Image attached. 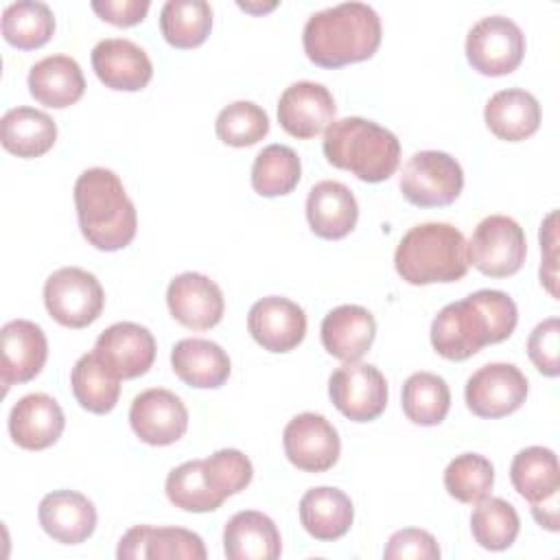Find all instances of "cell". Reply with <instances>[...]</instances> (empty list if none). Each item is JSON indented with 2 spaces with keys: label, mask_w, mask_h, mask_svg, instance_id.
<instances>
[{
  "label": "cell",
  "mask_w": 560,
  "mask_h": 560,
  "mask_svg": "<svg viewBox=\"0 0 560 560\" xmlns=\"http://www.w3.org/2000/svg\"><path fill=\"white\" fill-rule=\"evenodd\" d=\"M556 212H551L545 221V225L540 228V247L547 249V258L540 267V280L547 284L549 293L556 295Z\"/></svg>",
  "instance_id": "cell-45"
},
{
  "label": "cell",
  "mask_w": 560,
  "mask_h": 560,
  "mask_svg": "<svg viewBox=\"0 0 560 560\" xmlns=\"http://www.w3.org/2000/svg\"><path fill=\"white\" fill-rule=\"evenodd\" d=\"M527 354L536 370L545 376L560 374V322L558 317H547L540 322L527 339Z\"/></svg>",
  "instance_id": "cell-42"
},
{
  "label": "cell",
  "mask_w": 560,
  "mask_h": 560,
  "mask_svg": "<svg viewBox=\"0 0 560 560\" xmlns=\"http://www.w3.org/2000/svg\"><path fill=\"white\" fill-rule=\"evenodd\" d=\"M74 208L81 234L101 252L127 247L138 228L133 201L120 177L109 168H88L74 182Z\"/></svg>",
  "instance_id": "cell-3"
},
{
  "label": "cell",
  "mask_w": 560,
  "mask_h": 560,
  "mask_svg": "<svg viewBox=\"0 0 560 560\" xmlns=\"http://www.w3.org/2000/svg\"><path fill=\"white\" fill-rule=\"evenodd\" d=\"M306 219L313 234L319 238L337 241L354 230L359 219V203L346 184L324 179L308 190Z\"/></svg>",
  "instance_id": "cell-23"
},
{
  "label": "cell",
  "mask_w": 560,
  "mask_h": 560,
  "mask_svg": "<svg viewBox=\"0 0 560 560\" xmlns=\"http://www.w3.org/2000/svg\"><path fill=\"white\" fill-rule=\"evenodd\" d=\"M28 92L46 107L63 109L74 105L85 92L81 66L68 55H50L28 70Z\"/></svg>",
  "instance_id": "cell-25"
},
{
  "label": "cell",
  "mask_w": 560,
  "mask_h": 560,
  "mask_svg": "<svg viewBox=\"0 0 560 560\" xmlns=\"http://www.w3.org/2000/svg\"><path fill=\"white\" fill-rule=\"evenodd\" d=\"M287 459L304 472H324L332 468L341 453L337 429L319 413L304 411L291 418L282 431Z\"/></svg>",
  "instance_id": "cell-12"
},
{
  "label": "cell",
  "mask_w": 560,
  "mask_h": 560,
  "mask_svg": "<svg viewBox=\"0 0 560 560\" xmlns=\"http://www.w3.org/2000/svg\"><path fill=\"white\" fill-rule=\"evenodd\" d=\"M352 521V501L339 488H311L300 499V523L315 540H337L346 536Z\"/></svg>",
  "instance_id": "cell-28"
},
{
  "label": "cell",
  "mask_w": 560,
  "mask_h": 560,
  "mask_svg": "<svg viewBox=\"0 0 560 560\" xmlns=\"http://www.w3.org/2000/svg\"><path fill=\"white\" fill-rule=\"evenodd\" d=\"M332 405L352 422L376 420L387 407V381L370 363H346L328 378Z\"/></svg>",
  "instance_id": "cell-10"
},
{
  "label": "cell",
  "mask_w": 560,
  "mask_h": 560,
  "mask_svg": "<svg viewBox=\"0 0 560 560\" xmlns=\"http://www.w3.org/2000/svg\"><path fill=\"white\" fill-rule=\"evenodd\" d=\"M532 514L536 518V523L549 532H558L560 529V521H558V494L549 497L540 503H532Z\"/></svg>",
  "instance_id": "cell-46"
},
{
  "label": "cell",
  "mask_w": 560,
  "mask_h": 560,
  "mask_svg": "<svg viewBox=\"0 0 560 560\" xmlns=\"http://www.w3.org/2000/svg\"><path fill=\"white\" fill-rule=\"evenodd\" d=\"M514 490L532 503H540L560 492L558 457L551 448L527 446L518 451L510 466Z\"/></svg>",
  "instance_id": "cell-30"
},
{
  "label": "cell",
  "mask_w": 560,
  "mask_h": 560,
  "mask_svg": "<svg viewBox=\"0 0 560 560\" xmlns=\"http://www.w3.org/2000/svg\"><path fill=\"white\" fill-rule=\"evenodd\" d=\"M212 28V9L206 0H168L160 11V31L173 48H197Z\"/></svg>",
  "instance_id": "cell-31"
},
{
  "label": "cell",
  "mask_w": 560,
  "mask_h": 560,
  "mask_svg": "<svg viewBox=\"0 0 560 560\" xmlns=\"http://www.w3.org/2000/svg\"><path fill=\"white\" fill-rule=\"evenodd\" d=\"M529 383L512 363L481 365L468 381L464 398L479 418H503L514 413L527 398Z\"/></svg>",
  "instance_id": "cell-11"
},
{
  "label": "cell",
  "mask_w": 560,
  "mask_h": 560,
  "mask_svg": "<svg viewBox=\"0 0 560 560\" xmlns=\"http://www.w3.org/2000/svg\"><path fill=\"white\" fill-rule=\"evenodd\" d=\"M302 177L298 153L287 144L265 147L252 164V188L262 197L289 195Z\"/></svg>",
  "instance_id": "cell-35"
},
{
  "label": "cell",
  "mask_w": 560,
  "mask_h": 560,
  "mask_svg": "<svg viewBox=\"0 0 560 560\" xmlns=\"http://www.w3.org/2000/svg\"><path fill=\"white\" fill-rule=\"evenodd\" d=\"M55 33V15L48 4L37 0L13 2L2 13V35L20 50L44 46Z\"/></svg>",
  "instance_id": "cell-34"
},
{
  "label": "cell",
  "mask_w": 560,
  "mask_h": 560,
  "mask_svg": "<svg viewBox=\"0 0 560 560\" xmlns=\"http://www.w3.org/2000/svg\"><path fill=\"white\" fill-rule=\"evenodd\" d=\"M66 427L59 402L48 394L22 396L9 413V433L20 448L44 451L52 446Z\"/></svg>",
  "instance_id": "cell-20"
},
{
  "label": "cell",
  "mask_w": 560,
  "mask_h": 560,
  "mask_svg": "<svg viewBox=\"0 0 560 560\" xmlns=\"http://www.w3.org/2000/svg\"><path fill=\"white\" fill-rule=\"evenodd\" d=\"M238 7L245 9V11H252V13H260V11H271L276 7V2H269L265 7H254V4H247V2H238Z\"/></svg>",
  "instance_id": "cell-47"
},
{
  "label": "cell",
  "mask_w": 560,
  "mask_h": 560,
  "mask_svg": "<svg viewBox=\"0 0 560 560\" xmlns=\"http://www.w3.org/2000/svg\"><path fill=\"white\" fill-rule=\"evenodd\" d=\"M2 147L18 158H39L57 140L55 120L35 107H13L0 120Z\"/></svg>",
  "instance_id": "cell-29"
},
{
  "label": "cell",
  "mask_w": 560,
  "mask_h": 560,
  "mask_svg": "<svg viewBox=\"0 0 560 560\" xmlns=\"http://www.w3.org/2000/svg\"><path fill=\"white\" fill-rule=\"evenodd\" d=\"M322 346L339 361H359L374 343L376 319L359 304H341L322 319Z\"/></svg>",
  "instance_id": "cell-22"
},
{
  "label": "cell",
  "mask_w": 560,
  "mask_h": 560,
  "mask_svg": "<svg viewBox=\"0 0 560 560\" xmlns=\"http://www.w3.org/2000/svg\"><path fill=\"white\" fill-rule=\"evenodd\" d=\"M518 322L514 300L497 289H479L446 304L431 324V346L448 361H466L488 343L505 341Z\"/></svg>",
  "instance_id": "cell-1"
},
{
  "label": "cell",
  "mask_w": 560,
  "mask_h": 560,
  "mask_svg": "<svg viewBox=\"0 0 560 560\" xmlns=\"http://www.w3.org/2000/svg\"><path fill=\"white\" fill-rule=\"evenodd\" d=\"M166 497L168 501L186 512H212L217 508H221V503L225 501L223 497H219L206 472H203V459H190L179 464L177 468H173L166 477L164 483Z\"/></svg>",
  "instance_id": "cell-37"
},
{
  "label": "cell",
  "mask_w": 560,
  "mask_h": 560,
  "mask_svg": "<svg viewBox=\"0 0 560 560\" xmlns=\"http://www.w3.org/2000/svg\"><path fill=\"white\" fill-rule=\"evenodd\" d=\"M247 330L265 350L289 352L298 348L306 335V315L295 302L269 295L252 304Z\"/></svg>",
  "instance_id": "cell-17"
},
{
  "label": "cell",
  "mask_w": 560,
  "mask_h": 560,
  "mask_svg": "<svg viewBox=\"0 0 560 560\" xmlns=\"http://www.w3.org/2000/svg\"><path fill=\"white\" fill-rule=\"evenodd\" d=\"M92 352L114 376L138 378L155 361V339L140 324L118 322L98 335Z\"/></svg>",
  "instance_id": "cell-14"
},
{
  "label": "cell",
  "mask_w": 560,
  "mask_h": 560,
  "mask_svg": "<svg viewBox=\"0 0 560 560\" xmlns=\"http://www.w3.org/2000/svg\"><path fill=\"white\" fill-rule=\"evenodd\" d=\"M525 55L521 26L505 15L481 18L466 35V57L472 70L486 77L514 72Z\"/></svg>",
  "instance_id": "cell-9"
},
{
  "label": "cell",
  "mask_w": 560,
  "mask_h": 560,
  "mask_svg": "<svg viewBox=\"0 0 560 560\" xmlns=\"http://www.w3.org/2000/svg\"><path fill=\"white\" fill-rule=\"evenodd\" d=\"M42 529L57 542L79 545L94 534L96 508L94 503L74 490L48 492L37 508Z\"/></svg>",
  "instance_id": "cell-21"
},
{
  "label": "cell",
  "mask_w": 560,
  "mask_h": 560,
  "mask_svg": "<svg viewBox=\"0 0 560 560\" xmlns=\"http://www.w3.org/2000/svg\"><path fill=\"white\" fill-rule=\"evenodd\" d=\"M378 13L363 2H341L313 13L302 31L306 57L322 68L370 59L381 46Z\"/></svg>",
  "instance_id": "cell-2"
},
{
  "label": "cell",
  "mask_w": 560,
  "mask_h": 560,
  "mask_svg": "<svg viewBox=\"0 0 560 560\" xmlns=\"http://www.w3.org/2000/svg\"><path fill=\"white\" fill-rule=\"evenodd\" d=\"M129 424L144 444L168 446L186 433L188 409L173 392L151 387L133 398Z\"/></svg>",
  "instance_id": "cell-13"
},
{
  "label": "cell",
  "mask_w": 560,
  "mask_h": 560,
  "mask_svg": "<svg viewBox=\"0 0 560 560\" xmlns=\"http://www.w3.org/2000/svg\"><path fill=\"white\" fill-rule=\"evenodd\" d=\"M527 256L523 228L505 214H490L472 232L468 262L490 278L514 276Z\"/></svg>",
  "instance_id": "cell-8"
},
{
  "label": "cell",
  "mask_w": 560,
  "mask_h": 560,
  "mask_svg": "<svg viewBox=\"0 0 560 560\" xmlns=\"http://www.w3.org/2000/svg\"><path fill=\"white\" fill-rule=\"evenodd\" d=\"M335 114L337 105L330 90L315 81L291 83L278 101L280 127L300 140L322 133L335 120Z\"/></svg>",
  "instance_id": "cell-15"
},
{
  "label": "cell",
  "mask_w": 560,
  "mask_h": 560,
  "mask_svg": "<svg viewBox=\"0 0 560 560\" xmlns=\"http://www.w3.org/2000/svg\"><path fill=\"white\" fill-rule=\"evenodd\" d=\"M383 558L385 560H438L440 547L429 532L418 527H405L389 536Z\"/></svg>",
  "instance_id": "cell-43"
},
{
  "label": "cell",
  "mask_w": 560,
  "mask_h": 560,
  "mask_svg": "<svg viewBox=\"0 0 560 560\" xmlns=\"http://www.w3.org/2000/svg\"><path fill=\"white\" fill-rule=\"evenodd\" d=\"M214 129L230 147H252L269 133V116L252 101H234L219 112Z\"/></svg>",
  "instance_id": "cell-39"
},
{
  "label": "cell",
  "mask_w": 560,
  "mask_h": 560,
  "mask_svg": "<svg viewBox=\"0 0 560 560\" xmlns=\"http://www.w3.org/2000/svg\"><path fill=\"white\" fill-rule=\"evenodd\" d=\"M402 411L420 427L440 424L451 409V389L446 381L433 372H416L402 385Z\"/></svg>",
  "instance_id": "cell-33"
},
{
  "label": "cell",
  "mask_w": 560,
  "mask_h": 560,
  "mask_svg": "<svg viewBox=\"0 0 560 560\" xmlns=\"http://www.w3.org/2000/svg\"><path fill=\"white\" fill-rule=\"evenodd\" d=\"M223 551L230 560H276L282 551L280 532L262 512H236L225 523Z\"/></svg>",
  "instance_id": "cell-24"
},
{
  "label": "cell",
  "mask_w": 560,
  "mask_h": 560,
  "mask_svg": "<svg viewBox=\"0 0 560 560\" xmlns=\"http://www.w3.org/2000/svg\"><path fill=\"white\" fill-rule=\"evenodd\" d=\"M488 129L505 142H521L540 127V105L534 94L521 88H508L490 96L483 109Z\"/></svg>",
  "instance_id": "cell-27"
},
{
  "label": "cell",
  "mask_w": 560,
  "mask_h": 560,
  "mask_svg": "<svg viewBox=\"0 0 560 560\" xmlns=\"http://www.w3.org/2000/svg\"><path fill=\"white\" fill-rule=\"evenodd\" d=\"M171 368L179 381L199 389L221 387L230 376L228 352L210 339H182L173 346Z\"/></svg>",
  "instance_id": "cell-26"
},
{
  "label": "cell",
  "mask_w": 560,
  "mask_h": 560,
  "mask_svg": "<svg viewBox=\"0 0 560 560\" xmlns=\"http://www.w3.org/2000/svg\"><path fill=\"white\" fill-rule=\"evenodd\" d=\"M494 486V466L479 453H462L444 470V488L459 503H479Z\"/></svg>",
  "instance_id": "cell-38"
},
{
  "label": "cell",
  "mask_w": 560,
  "mask_h": 560,
  "mask_svg": "<svg viewBox=\"0 0 560 560\" xmlns=\"http://www.w3.org/2000/svg\"><path fill=\"white\" fill-rule=\"evenodd\" d=\"M142 540H144V558L149 560H203L206 547L201 536L188 532L184 527H151L142 525Z\"/></svg>",
  "instance_id": "cell-41"
},
{
  "label": "cell",
  "mask_w": 560,
  "mask_h": 560,
  "mask_svg": "<svg viewBox=\"0 0 560 560\" xmlns=\"http://www.w3.org/2000/svg\"><path fill=\"white\" fill-rule=\"evenodd\" d=\"M468 243L451 223L413 225L398 243L394 267L398 276L416 287L433 282H457L468 271Z\"/></svg>",
  "instance_id": "cell-5"
},
{
  "label": "cell",
  "mask_w": 560,
  "mask_h": 560,
  "mask_svg": "<svg viewBox=\"0 0 560 560\" xmlns=\"http://www.w3.org/2000/svg\"><path fill=\"white\" fill-rule=\"evenodd\" d=\"M203 472L212 490L228 499L245 490L254 477V466L238 448H221L203 459Z\"/></svg>",
  "instance_id": "cell-40"
},
{
  "label": "cell",
  "mask_w": 560,
  "mask_h": 560,
  "mask_svg": "<svg viewBox=\"0 0 560 560\" xmlns=\"http://www.w3.org/2000/svg\"><path fill=\"white\" fill-rule=\"evenodd\" d=\"M48 315L66 328H85L98 319L105 293L94 273L81 267H61L44 282Z\"/></svg>",
  "instance_id": "cell-6"
},
{
  "label": "cell",
  "mask_w": 560,
  "mask_h": 560,
  "mask_svg": "<svg viewBox=\"0 0 560 560\" xmlns=\"http://www.w3.org/2000/svg\"><path fill=\"white\" fill-rule=\"evenodd\" d=\"M70 385L77 402L92 413H109L120 396V378L114 376L94 352L77 359L70 372Z\"/></svg>",
  "instance_id": "cell-32"
},
{
  "label": "cell",
  "mask_w": 560,
  "mask_h": 560,
  "mask_svg": "<svg viewBox=\"0 0 560 560\" xmlns=\"http://www.w3.org/2000/svg\"><path fill=\"white\" fill-rule=\"evenodd\" d=\"M0 374L2 385L9 389L11 385L33 381L48 357V341L44 330L28 319L7 322L0 330Z\"/></svg>",
  "instance_id": "cell-18"
},
{
  "label": "cell",
  "mask_w": 560,
  "mask_h": 560,
  "mask_svg": "<svg viewBox=\"0 0 560 560\" xmlns=\"http://www.w3.org/2000/svg\"><path fill=\"white\" fill-rule=\"evenodd\" d=\"M398 186L409 203L418 208H442L459 197L464 171L444 151H418L402 166Z\"/></svg>",
  "instance_id": "cell-7"
},
{
  "label": "cell",
  "mask_w": 560,
  "mask_h": 560,
  "mask_svg": "<svg viewBox=\"0 0 560 560\" xmlns=\"http://www.w3.org/2000/svg\"><path fill=\"white\" fill-rule=\"evenodd\" d=\"M94 13L114 26L140 24L149 11V0H94Z\"/></svg>",
  "instance_id": "cell-44"
},
{
  "label": "cell",
  "mask_w": 560,
  "mask_h": 560,
  "mask_svg": "<svg viewBox=\"0 0 560 560\" xmlns=\"http://www.w3.org/2000/svg\"><path fill=\"white\" fill-rule=\"evenodd\" d=\"M166 304L173 319L192 330H208L217 326L225 311L219 284L197 271H186L171 280L166 289Z\"/></svg>",
  "instance_id": "cell-16"
},
{
  "label": "cell",
  "mask_w": 560,
  "mask_h": 560,
  "mask_svg": "<svg viewBox=\"0 0 560 560\" xmlns=\"http://www.w3.org/2000/svg\"><path fill=\"white\" fill-rule=\"evenodd\" d=\"M521 529L518 514L512 503L499 497H486L470 514V532L479 547L503 551L512 547Z\"/></svg>",
  "instance_id": "cell-36"
},
{
  "label": "cell",
  "mask_w": 560,
  "mask_h": 560,
  "mask_svg": "<svg viewBox=\"0 0 560 560\" xmlns=\"http://www.w3.org/2000/svg\"><path fill=\"white\" fill-rule=\"evenodd\" d=\"M322 149L328 164L350 171L368 184L389 179L400 162L398 138L378 122L361 116L332 120L324 131Z\"/></svg>",
  "instance_id": "cell-4"
},
{
  "label": "cell",
  "mask_w": 560,
  "mask_h": 560,
  "mask_svg": "<svg viewBox=\"0 0 560 560\" xmlns=\"http://www.w3.org/2000/svg\"><path fill=\"white\" fill-rule=\"evenodd\" d=\"M92 68L105 88L118 92H138L153 77L149 55L122 37L101 39L92 48Z\"/></svg>",
  "instance_id": "cell-19"
}]
</instances>
